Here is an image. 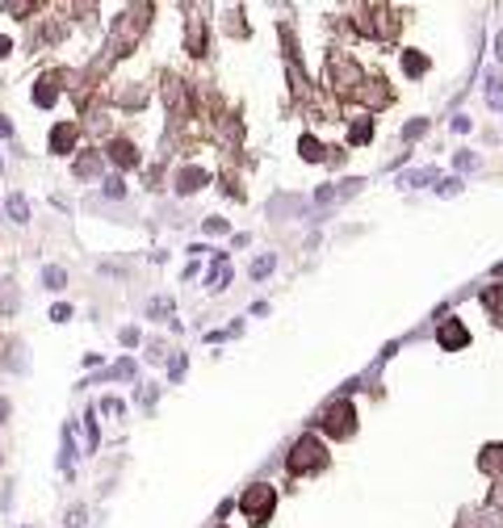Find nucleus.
Listing matches in <instances>:
<instances>
[{"instance_id":"nucleus-1","label":"nucleus","mask_w":503,"mask_h":528,"mask_svg":"<svg viewBox=\"0 0 503 528\" xmlns=\"http://www.w3.org/2000/svg\"><path fill=\"white\" fill-rule=\"evenodd\" d=\"M319 466H327L323 445H319L315 436L298 441V445H294V457H290V470H294V474H306V470H319Z\"/></svg>"},{"instance_id":"nucleus-2","label":"nucleus","mask_w":503,"mask_h":528,"mask_svg":"<svg viewBox=\"0 0 503 528\" xmlns=\"http://www.w3.org/2000/svg\"><path fill=\"white\" fill-rule=\"evenodd\" d=\"M239 508L248 512V516H256V520H264L269 512H273V491L269 487H252L243 499H239Z\"/></svg>"},{"instance_id":"nucleus-3","label":"nucleus","mask_w":503,"mask_h":528,"mask_svg":"<svg viewBox=\"0 0 503 528\" xmlns=\"http://www.w3.org/2000/svg\"><path fill=\"white\" fill-rule=\"evenodd\" d=\"M71 143H76V126H71V122H59V126L50 130V151H55V155H67Z\"/></svg>"},{"instance_id":"nucleus-4","label":"nucleus","mask_w":503,"mask_h":528,"mask_svg":"<svg viewBox=\"0 0 503 528\" xmlns=\"http://www.w3.org/2000/svg\"><path fill=\"white\" fill-rule=\"evenodd\" d=\"M55 97H59L55 76H42V80H38V88H34V105H38V109H50V105H55Z\"/></svg>"},{"instance_id":"nucleus-5","label":"nucleus","mask_w":503,"mask_h":528,"mask_svg":"<svg viewBox=\"0 0 503 528\" xmlns=\"http://www.w3.org/2000/svg\"><path fill=\"white\" fill-rule=\"evenodd\" d=\"M109 159H113V164H122V168H130V164H139V151H134L130 143H122V138H118V143H109Z\"/></svg>"},{"instance_id":"nucleus-6","label":"nucleus","mask_w":503,"mask_h":528,"mask_svg":"<svg viewBox=\"0 0 503 528\" xmlns=\"http://www.w3.org/2000/svg\"><path fill=\"white\" fill-rule=\"evenodd\" d=\"M201 185H206V172H201V168H185V172L176 176V189H180V193H193V189H201Z\"/></svg>"},{"instance_id":"nucleus-7","label":"nucleus","mask_w":503,"mask_h":528,"mask_svg":"<svg viewBox=\"0 0 503 528\" xmlns=\"http://www.w3.org/2000/svg\"><path fill=\"white\" fill-rule=\"evenodd\" d=\"M4 210H8V218H13V222H29V206H25V197H21V193H8Z\"/></svg>"},{"instance_id":"nucleus-8","label":"nucleus","mask_w":503,"mask_h":528,"mask_svg":"<svg viewBox=\"0 0 503 528\" xmlns=\"http://www.w3.org/2000/svg\"><path fill=\"white\" fill-rule=\"evenodd\" d=\"M441 344H445V348H458V344H466V327H462V323H449V327L441 331Z\"/></svg>"},{"instance_id":"nucleus-9","label":"nucleus","mask_w":503,"mask_h":528,"mask_svg":"<svg viewBox=\"0 0 503 528\" xmlns=\"http://www.w3.org/2000/svg\"><path fill=\"white\" fill-rule=\"evenodd\" d=\"M42 281H46V290H63V281H67V273H63L59 264H46V269H42Z\"/></svg>"},{"instance_id":"nucleus-10","label":"nucleus","mask_w":503,"mask_h":528,"mask_svg":"<svg viewBox=\"0 0 503 528\" xmlns=\"http://www.w3.org/2000/svg\"><path fill=\"white\" fill-rule=\"evenodd\" d=\"M487 84H491V88H487V101H491V105L500 109V105H503V88H500V80H487Z\"/></svg>"},{"instance_id":"nucleus-11","label":"nucleus","mask_w":503,"mask_h":528,"mask_svg":"<svg viewBox=\"0 0 503 528\" xmlns=\"http://www.w3.org/2000/svg\"><path fill=\"white\" fill-rule=\"evenodd\" d=\"M76 172H80V176H92V172H97V155H84V159L76 164Z\"/></svg>"},{"instance_id":"nucleus-12","label":"nucleus","mask_w":503,"mask_h":528,"mask_svg":"<svg viewBox=\"0 0 503 528\" xmlns=\"http://www.w3.org/2000/svg\"><path fill=\"white\" fill-rule=\"evenodd\" d=\"M105 193H109V197H122V193H126V185H122L118 176H109V180H105Z\"/></svg>"},{"instance_id":"nucleus-13","label":"nucleus","mask_w":503,"mask_h":528,"mask_svg":"<svg viewBox=\"0 0 503 528\" xmlns=\"http://www.w3.org/2000/svg\"><path fill=\"white\" fill-rule=\"evenodd\" d=\"M302 151H306V159H319L323 151H319V143L315 138H302Z\"/></svg>"},{"instance_id":"nucleus-14","label":"nucleus","mask_w":503,"mask_h":528,"mask_svg":"<svg viewBox=\"0 0 503 528\" xmlns=\"http://www.w3.org/2000/svg\"><path fill=\"white\" fill-rule=\"evenodd\" d=\"M407 71L420 76V71H424V59H420V55H407Z\"/></svg>"},{"instance_id":"nucleus-15","label":"nucleus","mask_w":503,"mask_h":528,"mask_svg":"<svg viewBox=\"0 0 503 528\" xmlns=\"http://www.w3.org/2000/svg\"><path fill=\"white\" fill-rule=\"evenodd\" d=\"M361 138H369V126H365V122L353 126V143H361Z\"/></svg>"},{"instance_id":"nucleus-16","label":"nucleus","mask_w":503,"mask_h":528,"mask_svg":"<svg viewBox=\"0 0 503 528\" xmlns=\"http://www.w3.org/2000/svg\"><path fill=\"white\" fill-rule=\"evenodd\" d=\"M269 269H273V256H269V260H256V264H252V273H256V277H264Z\"/></svg>"},{"instance_id":"nucleus-17","label":"nucleus","mask_w":503,"mask_h":528,"mask_svg":"<svg viewBox=\"0 0 503 528\" xmlns=\"http://www.w3.org/2000/svg\"><path fill=\"white\" fill-rule=\"evenodd\" d=\"M50 319H55V323H63V319H71V306H55V311H50Z\"/></svg>"},{"instance_id":"nucleus-18","label":"nucleus","mask_w":503,"mask_h":528,"mask_svg":"<svg viewBox=\"0 0 503 528\" xmlns=\"http://www.w3.org/2000/svg\"><path fill=\"white\" fill-rule=\"evenodd\" d=\"M0 134H4V138L13 134V122H8V117H0Z\"/></svg>"},{"instance_id":"nucleus-19","label":"nucleus","mask_w":503,"mask_h":528,"mask_svg":"<svg viewBox=\"0 0 503 528\" xmlns=\"http://www.w3.org/2000/svg\"><path fill=\"white\" fill-rule=\"evenodd\" d=\"M8 50H13V42H8V38H4V34H0V59H4V55H8Z\"/></svg>"},{"instance_id":"nucleus-20","label":"nucleus","mask_w":503,"mask_h":528,"mask_svg":"<svg viewBox=\"0 0 503 528\" xmlns=\"http://www.w3.org/2000/svg\"><path fill=\"white\" fill-rule=\"evenodd\" d=\"M4 415H8V403H4V399H0V424H4Z\"/></svg>"},{"instance_id":"nucleus-21","label":"nucleus","mask_w":503,"mask_h":528,"mask_svg":"<svg viewBox=\"0 0 503 528\" xmlns=\"http://www.w3.org/2000/svg\"><path fill=\"white\" fill-rule=\"evenodd\" d=\"M0 168H4V159H0Z\"/></svg>"}]
</instances>
